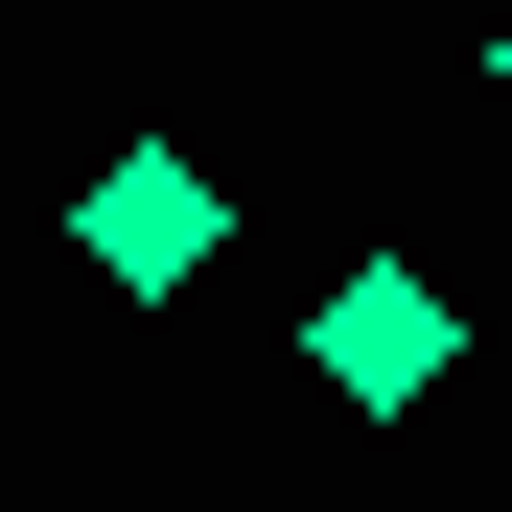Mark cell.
I'll return each instance as SVG.
<instances>
[{
	"label": "cell",
	"mask_w": 512,
	"mask_h": 512,
	"mask_svg": "<svg viewBox=\"0 0 512 512\" xmlns=\"http://www.w3.org/2000/svg\"><path fill=\"white\" fill-rule=\"evenodd\" d=\"M70 256H94V280H117V303H187V280H210V256H233V187H210V163H187V140H117V163H94V187H70Z\"/></svg>",
	"instance_id": "cell-1"
},
{
	"label": "cell",
	"mask_w": 512,
	"mask_h": 512,
	"mask_svg": "<svg viewBox=\"0 0 512 512\" xmlns=\"http://www.w3.org/2000/svg\"><path fill=\"white\" fill-rule=\"evenodd\" d=\"M303 373H326V396H350V419H419V396H443V373H466V303H443V280H419V256H350V280H326V303H303Z\"/></svg>",
	"instance_id": "cell-2"
},
{
	"label": "cell",
	"mask_w": 512,
	"mask_h": 512,
	"mask_svg": "<svg viewBox=\"0 0 512 512\" xmlns=\"http://www.w3.org/2000/svg\"><path fill=\"white\" fill-rule=\"evenodd\" d=\"M489 94H512V24H489Z\"/></svg>",
	"instance_id": "cell-3"
}]
</instances>
